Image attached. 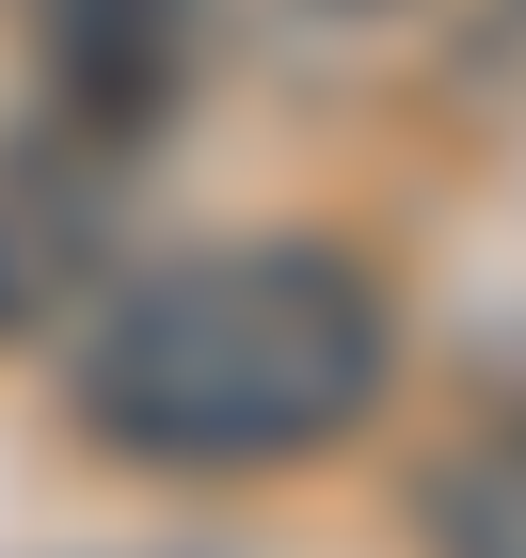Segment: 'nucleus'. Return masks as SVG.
I'll list each match as a JSON object with an SVG mask.
<instances>
[{
    "instance_id": "nucleus-1",
    "label": "nucleus",
    "mask_w": 526,
    "mask_h": 558,
    "mask_svg": "<svg viewBox=\"0 0 526 558\" xmlns=\"http://www.w3.org/2000/svg\"><path fill=\"white\" fill-rule=\"evenodd\" d=\"M399 384V288L319 223L144 256L64 319V430L129 478L335 463Z\"/></svg>"
},
{
    "instance_id": "nucleus-2",
    "label": "nucleus",
    "mask_w": 526,
    "mask_h": 558,
    "mask_svg": "<svg viewBox=\"0 0 526 558\" xmlns=\"http://www.w3.org/2000/svg\"><path fill=\"white\" fill-rule=\"evenodd\" d=\"M96 288H112V160L81 129L0 144V351L64 336Z\"/></svg>"
},
{
    "instance_id": "nucleus-3",
    "label": "nucleus",
    "mask_w": 526,
    "mask_h": 558,
    "mask_svg": "<svg viewBox=\"0 0 526 558\" xmlns=\"http://www.w3.org/2000/svg\"><path fill=\"white\" fill-rule=\"evenodd\" d=\"M33 48H48V112L96 160L160 144L192 96V0H33Z\"/></svg>"
},
{
    "instance_id": "nucleus-4",
    "label": "nucleus",
    "mask_w": 526,
    "mask_h": 558,
    "mask_svg": "<svg viewBox=\"0 0 526 558\" xmlns=\"http://www.w3.org/2000/svg\"><path fill=\"white\" fill-rule=\"evenodd\" d=\"M415 543L431 558H526V430H463L415 463Z\"/></svg>"
},
{
    "instance_id": "nucleus-5",
    "label": "nucleus",
    "mask_w": 526,
    "mask_h": 558,
    "mask_svg": "<svg viewBox=\"0 0 526 558\" xmlns=\"http://www.w3.org/2000/svg\"><path fill=\"white\" fill-rule=\"evenodd\" d=\"M463 112H494V129H526V0L494 16L479 48H463Z\"/></svg>"
},
{
    "instance_id": "nucleus-6",
    "label": "nucleus",
    "mask_w": 526,
    "mask_h": 558,
    "mask_svg": "<svg viewBox=\"0 0 526 558\" xmlns=\"http://www.w3.org/2000/svg\"><path fill=\"white\" fill-rule=\"evenodd\" d=\"M304 16H399V0H304Z\"/></svg>"
}]
</instances>
